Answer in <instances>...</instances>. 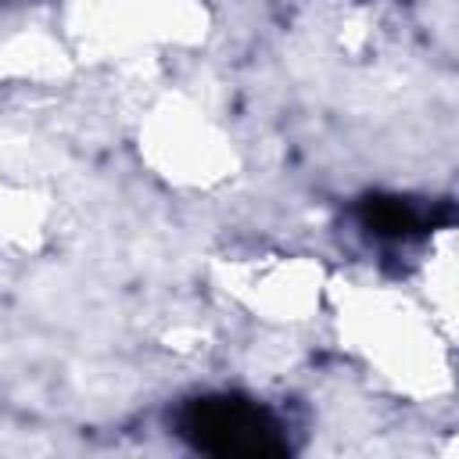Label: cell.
<instances>
[{
    "instance_id": "obj_1",
    "label": "cell",
    "mask_w": 459,
    "mask_h": 459,
    "mask_svg": "<svg viewBox=\"0 0 459 459\" xmlns=\"http://www.w3.org/2000/svg\"><path fill=\"white\" fill-rule=\"evenodd\" d=\"M179 434L215 455H283L287 441L280 423L240 398H201L179 416Z\"/></svg>"
},
{
    "instance_id": "obj_2",
    "label": "cell",
    "mask_w": 459,
    "mask_h": 459,
    "mask_svg": "<svg viewBox=\"0 0 459 459\" xmlns=\"http://www.w3.org/2000/svg\"><path fill=\"white\" fill-rule=\"evenodd\" d=\"M366 222L377 233H387V237H405V233L416 230V215L402 201H369L366 204Z\"/></svg>"
}]
</instances>
